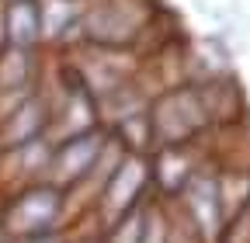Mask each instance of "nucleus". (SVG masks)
I'll use <instances>...</instances> for the list:
<instances>
[{"mask_svg": "<svg viewBox=\"0 0 250 243\" xmlns=\"http://www.w3.org/2000/svg\"><path fill=\"white\" fill-rule=\"evenodd\" d=\"M59 208H62V191H59V188H52V184L28 188V191L7 208V233H14L18 240L52 233Z\"/></svg>", "mask_w": 250, "mask_h": 243, "instance_id": "nucleus-1", "label": "nucleus"}, {"mask_svg": "<svg viewBox=\"0 0 250 243\" xmlns=\"http://www.w3.org/2000/svg\"><path fill=\"white\" fill-rule=\"evenodd\" d=\"M101 157H104V139H101V132H94V129H90V132H77V136H70V139L52 153L49 170L56 174L59 184H73V181L87 177L94 167H98Z\"/></svg>", "mask_w": 250, "mask_h": 243, "instance_id": "nucleus-2", "label": "nucleus"}, {"mask_svg": "<svg viewBox=\"0 0 250 243\" xmlns=\"http://www.w3.org/2000/svg\"><path fill=\"white\" fill-rule=\"evenodd\" d=\"M146 181H149V163L136 153H129L115 167V174L108 181V195H104V202L115 208V216H125V212L136 208V198L146 188Z\"/></svg>", "mask_w": 250, "mask_h": 243, "instance_id": "nucleus-3", "label": "nucleus"}, {"mask_svg": "<svg viewBox=\"0 0 250 243\" xmlns=\"http://www.w3.org/2000/svg\"><path fill=\"white\" fill-rule=\"evenodd\" d=\"M42 39V7L35 0H11L4 7V42L11 49H31Z\"/></svg>", "mask_w": 250, "mask_h": 243, "instance_id": "nucleus-4", "label": "nucleus"}, {"mask_svg": "<svg viewBox=\"0 0 250 243\" xmlns=\"http://www.w3.org/2000/svg\"><path fill=\"white\" fill-rule=\"evenodd\" d=\"M188 198H191V212H195V226L205 233V236H215L219 233V223H223L226 208H223V191L212 177H191L188 181Z\"/></svg>", "mask_w": 250, "mask_h": 243, "instance_id": "nucleus-5", "label": "nucleus"}, {"mask_svg": "<svg viewBox=\"0 0 250 243\" xmlns=\"http://www.w3.org/2000/svg\"><path fill=\"white\" fill-rule=\"evenodd\" d=\"M18 243H59L52 233H42V236H24V240H18Z\"/></svg>", "mask_w": 250, "mask_h": 243, "instance_id": "nucleus-6", "label": "nucleus"}]
</instances>
